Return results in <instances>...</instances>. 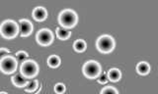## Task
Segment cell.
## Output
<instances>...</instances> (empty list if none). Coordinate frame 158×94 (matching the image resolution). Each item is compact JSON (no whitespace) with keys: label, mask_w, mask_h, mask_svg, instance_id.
Here are the masks:
<instances>
[{"label":"cell","mask_w":158,"mask_h":94,"mask_svg":"<svg viewBox=\"0 0 158 94\" xmlns=\"http://www.w3.org/2000/svg\"><path fill=\"white\" fill-rule=\"evenodd\" d=\"M0 94H7V93H5V92H0Z\"/></svg>","instance_id":"22"},{"label":"cell","mask_w":158,"mask_h":94,"mask_svg":"<svg viewBox=\"0 0 158 94\" xmlns=\"http://www.w3.org/2000/svg\"><path fill=\"white\" fill-rule=\"evenodd\" d=\"M33 16H34L35 20H37V21H44V20L47 18L46 9L43 8V7H37L34 10Z\"/></svg>","instance_id":"10"},{"label":"cell","mask_w":158,"mask_h":94,"mask_svg":"<svg viewBox=\"0 0 158 94\" xmlns=\"http://www.w3.org/2000/svg\"><path fill=\"white\" fill-rule=\"evenodd\" d=\"M56 36L58 38L62 39V40H64V39H66L69 37V36H70V32H69L67 29L63 28H57L56 29Z\"/></svg>","instance_id":"14"},{"label":"cell","mask_w":158,"mask_h":94,"mask_svg":"<svg viewBox=\"0 0 158 94\" xmlns=\"http://www.w3.org/2000/svg\"><path fill=\"white\" fill-rule=\"evenodd\" d=\"M21 73L25 77H34L38 73V66L33 61H25L21 66Z\"/></svg>","instance_id":"5"},{"label":"cell","mask_w":158,"mask_h":94,"mask_svg":"<svg viewBox=\"0 0 158 94\" xmlns=\"http://www.w3.org/2000/svg\"><path fill=\"white\" fill-rule=\"evenodd\" d=\"M101 94H118V91L114 87H106L102 90Z\"/></svg>","instance_id":"20"},{"label":"cell","mask_w":158,"mask_h":94,"mask_svg":"<svg viewBox=\"0 0 158 94\" xmlns=\"http://www.w3.org/2000/svg\"><path fill=\"white\" fill-rule=\"evenodd\" d=\"M18 31L22 36H27L33 31V26L28 20H21L18 24Z\"/></svg>","instance_id":"8"},{"label":"cell","mask_w":158,"mask_h":94,"mask_svg":"<svg viewBox=\"0 0 158 94\" xmlns=\"http://www.w3.org/2000/svg\"><path fill=\"white\" fill-rule=\"evenodd\" d=\"M107 75L109 81H118L121 80V72L117 70V69H112V70L109 71Z\"/></svg>","instance_id":"12"},{"label":"cell","mask_w":158,"mask_h":94,"mask_svg":"<svg viewBox=\"0 0 158 94\" xmlns=\"http://www.w3.org/2000/svg\"><path fill=\"white\" fill-rule=\"evenodd\" d=\"M28 58V54L24 51H19L18 53H16V60L18 62H25V60Z\"/></svg>","instance_id":"18"},{"label":"cell","mask_w":158,"mask_h":94,"mask_svg":"<svg viewBox=\"0 0 158 94\" xmlns=\"http://www.w3.org/2000/svg\"><path fill=\"white\" fill-rule=\"evenodd\" d=\"M12 82L18 87H24L28 82V78L25 77L22 73H17L16 76L12 77Z\"/></svg>","instance_id":"9"},{"label":"cell","mask_w":158,"mask_h":94,"mask_svg":"<svg viewBox=\"0 0 158 94\" xmlns=\"http://www.w3.org/2000/svg\"><path fill=\"white\" fill-rule=\"evenodd\" d=\"M17 68V63L14 58L6 56L0 61V69L4 73H11Z\"/></svg>","instance_id":"6"},{"label":"cell","mask_w":158,"mask_h":94,"mask_svg":"<svg viewBox=\"0 0 158 94\" xmlns=\"http://www.w3.org/2000/svg\"><path fill=\"white\" fill-rule=\"evenodd\" d=\"M77 22V16L71 10H64L59 15V23L65 28H71Z\"/></svg>","instance_id":"1"},{"label":"cell","mask_w":158,"mask_h":94,"mask_svg":"<svg viewBox=\"0 0 158 94\" xmlns=\"http://www.w3.org/2000/svg\"><path fill=\"white\" fill-rule=\"evenodd\" d=\"M9 54H10V51L7 50V49H4V48H1V49H0V61H1L3 58H5L6 56H8Z\"/></svg>","instance_id":"21"},{"label":"cell","mask_w":158,"mask_h":94,"mask_svg":"<svg viewBox=\"0 0 158 94\" xmlns=\"http://www.w3.org/2000/svg\"><path fill=\"white\" fill-rule=\"evenodd\" d=\"M37 40L41 45H48L52 41V34L48 29H42L37 34Z\"/></svg>","instance_id":"7"},{"label":"cell","mask_w":158,"mask_h":94,"mask_svg":"<svg viewBox=\"0 0 158 94\" xmlns=\"http://www.w3.org/2000/svg\"><path fill=\"white\" fill-rule=\"evenodd\" d=\"M114 46H115L114 39L109 36H103L97 41V48L103 53L111 52L114 49Z\"/></svg>","instance_id":"4"},{"label":"cell","mask_w":158,"mask_h":94,"mask_svg":"<svg viewBox=\"0 0 158 94\" xmlns=\"http://www.w3.org/2000/svg\"><path fill=\"white\" fill-rule=\"evenodd\" d=\"M97 81L99 83H101V85H105V83H107L109 81V78H108V75L106 73H99V76L96 77Z\"/></svg>","instance_id":"17"},{"label":"cell","mask_w":158,"mask_h":94,"mask_svg":"<svg viewBox=\"0 0 158 94\" xmlns=\"http://www.w3.org/2000/svg\"><path fill=\"white\" fill-rule=\"evenodd\" d=\"M83 73L89 78H96L101 73L100 65L95 61H89L84 65Z\"/></svg>","instance_id":"3"},{"label":"cell","mask_w":158,"mask_h":94,"mask_svg":"<svg viewBox=\"0 0 158 94\" xmlns=\"http://www.w3.org/2000/svg\"><path fill=\"white\" fill-rule=\"evenodd\" d=\"M54 91L58 94H61L65 91V86H64V85H62V83H57V85L54 86Z\"/></svg>","instance_id":"19"},{"label":"cell","mask_w":158,"mask_h":94,"mask_svg":"<svg viewBox=\"0 0 158 94\" xmlns=\"http://www.w3.org/2000/svg\"><path fill=\"white\" fill-rule=\"evenodd\" d=\"M39 88V85H38V81L32 80V81H28V82L26 83V85L24 86V89L25 91L27 92H31V93H35L36 90Z\"/></svg>","instance_id":"11"},{"label":"cell","mask_w":158,"mask_h":94,"mask_svg":"<svg viewBox=\"0 0 158 94\" xmlns=\"http://www.w3.org/2000/svg\"><path fill=\"white\" fill-rule=\"evenodd\" d=\"M18 32V27L13 21H5L0 27V33L6 38H13Z\"/></svg>","instance_id":"2"},{"label":"cell","mask_w":158,"mask_h":94,"mask_svg":"<svg viewBox=\"0 0 158 94\" xmlns=\"http://www.w3.org/2000/svg\"><path fill=\"white\" fill-rule=\"evenodd\" d=\"M136 71L138 73H140V75H146V73H149L150 67L146 62H140L136 67Z\"/></svg>","instance_id":"13"},{"label":"cell","mask_w":158,"mask_h":94,"mask_svg":"<svg viewBox=\"0 0 158 94\" xmlns=\"http://www.w3.org/2000/svg\"><path fill=\"white\" fill-rule=\"evenodd\" d=\"M73 47L77 52H83L86 49V43H85V41L79 39V40H76L75 42H74Z\"/></svg>","instance_id":"16"},{"label":"cell","mask_w":158,"mask_h":94,"mask_svg":"<svg viewBox=\"0 0 158 94\" xmlns=\"http://www.w3.org/2000/svg\"><path fill=\"white\" fill-rule=\"evenodd\" d=\"M48 64L49 67L56 68V67L59 66V64H60V59H59V57H57L56 55H52V56H51L48 59Z\"/></svg>","instance_id":"15"}]
</instances>
